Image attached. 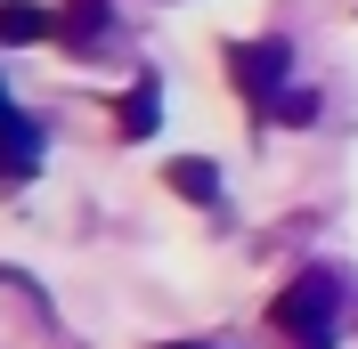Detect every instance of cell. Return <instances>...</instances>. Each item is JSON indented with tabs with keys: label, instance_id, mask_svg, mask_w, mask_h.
I'll use <instances>...</instances> for the list:
<instances>
[{
	"label": "cell",
	"instance_id": "1",
	"mask_svg": "<svg viewBox=\"0 0 358 349\" xmlns=\"http://www.w3.org/2000/svg\"><path fill=\"white\" fill-rule=\"evenodd\" d=\"M334 317H342V276L334 268H301V276L268 301V325L293 349H334Z\"/></svg>",
	"mask_w": 358,
	"mask_h": 349
},
{
	"label": "cell",
	"instance_id": "2",
	"mask_svg": "<svg viewBox=\"0 0 358 349\" xmlns=\"http://www.w3.org/2000/svg\"><path fill=\"white\" fill-rule=\"evenodd\" d=\"M228 82H236V98H252V114H268V98L285 89V66H293V49L268 33V41H228Z\"/></svg>",
	"mask_w": 358,
	"mask_h": 349
},
{
	"label": "cell",
	"instance_id": "3",
	"mask_svg": "<svg viewBox=\"0 0 358 349\" xmlns=\"http://www.w3.org/2000/svg\"><path fill=\"white\" fill-rule=\"evenodd\" d=\"M33 171H41V122L0 106V179H33Z\"/></svg>",
	"mask_w": 358,
	"mask_h": 349
},
{
	"label": "cell",
	"instance_id": "4",
	"mask_svg": "<svg viewBox=\"0 0 358 349\" xmlns=\"http://www.w3.org/2000/svg\"><path fill=\"white\" fill-rule=\"evenodd\" d=\"M155 122H163V82H155V73H138V82L114 98V131H122V138H147Z\"/></svg>",
	"mask_w": 358,
	"mask_h": 349
},
{
	"label": "cell",
	"instance_id": "5",
	"mask_svg": "<svg viewBox=\"0 0 358 349\" xmlns=\"http://www.w3.org/2000/svg\"><path fill=\"white\" fill-rule=\"evenodd\" d=\"M163 187H171L179 203H203V211L220 203V171H212L203 154H171V163H163Z\"/></svg>",
	"mask_w": 358,
	"mask_h": 349
},
{
	"label": "cell",
	"instance_id": "6",
	"mask_svg": "<svg viewBox=\"0 0 358 349\" xmlns=\"http://www.w3.org/2000/svg\"><path fill=\"white\" fill-rule=\"evenodd\" d=\"M57 33V17L49 8H33V0H0V49H33Z\"/></svg>",
	"mask_w": 358,
	"mask_h": 349
},
{
	"label": "cell",
	"instance_id": "7",
	"mask_svg": "<svg viewBox=\"0 0 358 349\" xmlns=\"http://www.w3.org/2000/svg\"><path fill=\"white\" fill-rule=\"evenodd\" d=\"M66 41L82 49V41H106V0H73L66 8Z\"/></svg>",
	"mask_w": 358,
	"mask_h": 349
},
{
	"label": "cell",
	"instance_id": "8",
	"mask_svg": "<svg viewBox=\"0 0 358 349\" xmlns=\"http://www.w3.org/2000/svg\"><path fill=\"white\" fill-rule=\"evenodd\" d=\"M268 114L301 131V122H317V98H310V89H277V98H268Z\"/></svg>",
	"mask_w": 358,
	"mask_h": 349
},
{
	"label": "cell",
	"instance_id": "9",
	"mask_svg": "<svg viewBox=\"0 0 358 349\" xmlns=\"http://www.w3.org/2000/svg\"><path fill=\"white\" fill-rule=\"evenodd\" d=\"M163 349H203V341H163Z\"/></svg>",
	"mask_w": 358,
	"mask_h": 349
},
{
	"label": "cell",
	"instance_id": "10",
	"mask_svg": "<svg viewBox=\"0 0 358 349\" xmlns=\"http://www.w3.org/2000/svg\"><path fill=\"white\" fill-rule=\"evenodd\" d=\"M0 106H8V89H0Z\"/></svg>",
	"mask_w": 358,
	"mask_h": 349
}]
</instances>
